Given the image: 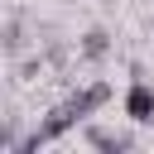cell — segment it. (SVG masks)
I'll return each mask as SVG.
<instances>
[{
	"label": "cell",
	"mask_w": 154,
	"mask_h": 154,
	"mask_svg": "<svg viewBox=\"0 0 154 154\" xmlns=\"http://www.w3.org/2000/svg\"><path fill=\"white\" fill-rule=\"evenodd\" d=\"M77 120H87V106H82V96L72 91L67 101H58V106H53V111H48V116L34 125V135H29V140H19V149H38V144H53V140H63V135H67Z\"/></svg>",
	"instance_id": "obj_1"
},
{
	"label": "cell",
	"mask_w": 154,
	"mask_h": 154,
	"mask_svg": "<svg viewBox=\"0 0 154 154\" xmlns=\"http://www.w3.org/2000/svg\"><path fill=\"white\" fill-rule=\"evenodd\" d=\"M125 116H130L135 125H149V120H154V91H149L140 77H135L130 91H125Z\"/></svg>",
	"instance_id": "obj_2"
},
{
	"label": "cell",
	"mask_w": 154,
	"mask_h": 154,
	"mask_svg": "<svg viewBox=\"0 0 154 154\" xmlns=\"http://www.w3.org/2000/svg\"><path fill=\"white\" fill-rule=\"evenodd\" d=\"M87 144H91V149H106V154H120V149H130V135H120V130H101V125H91V130H87Z\"/></svg>",
	"instance_id": "obj_3"
},
{
	"label": "cell",
	"mask_w": 154,
	"mask_h": 154,
	"mask_svg": "<svg viewBox=\"0 0 154 154\" xmlns=\"http://www.w3.org/2000/svg\"><path fill=\"white\" fill-rule=\"evenodd\" d=\"M106 48H111V34H106V29H87V34H82V58L96 63V58H106Z\"/></svg>",
	"instance_id": "obj_4"
},
{
	"label": "cell",
	"mask_w": 154,
	"mask_h": 154,
	"mask_svg": "<svg viewBox=\"0 0 154 154\" xmlns=\"http://www.w3.org/2000/svg\"><path fill=\"white\" fill-rule=\"evenodd\" d=\"M19 43H24V38H19V19H10V24H5V48L19 53Z\"/></svg>",
	"instance_id": "obj_5"
}]
</instances>
